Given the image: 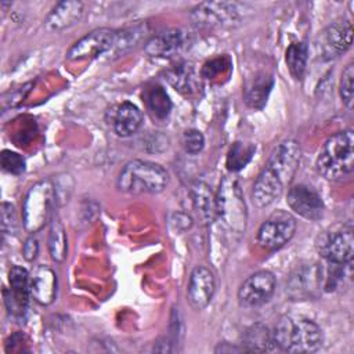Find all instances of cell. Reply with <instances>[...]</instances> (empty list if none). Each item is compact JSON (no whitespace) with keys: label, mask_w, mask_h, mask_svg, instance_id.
I'll use <instances>...</instances> for the list:
<instances>
[{"label":"cell","mask_w":354,"mask_h":354,"mask_svg":"<svg viewBox=\"0 0 354 354\" xmlns=\"http://www.w3.org/2000/svg\"><path fill=\"white\" fill-rule=\"evenodd\" d=\"M286 202L289 207L299 216L307 220H318L324 213V202L321 195L306 184L293 185L288 191Z\"/></svg>","instance_id":"4fadbf2b"},{"label":"cell","mask_w":354,"mask_h":354,"mask_svg":"<svg viewBox=\"0 0 354 354\" xmlns=\"http://www.w3.org/2000/svg\"><path fill=\"white\" fill-rule=\"evenodd\" d=\"M54 199L55 188L51 181H39L30 187L22 205L24 225L29 232H37L44 227L50 218Z\"/></svg>","instance_id":"8992f818"},{"label":"cell","mask_w":354,"mask_h":354,"mask_svg":"<svg viewBox=\"0 0 354 354\" xmlns=\"http://www.w3.org/2000/svg\"><path fill=\"white\" fill-rule=\"evenodd\" d=\"M147 106L153 118L163 120L169 116L171 111V101L162 86L153 84L147 88L145 91Z\"/></svg>","instance_id":"603a6c76"},{"label":"cell","mask_w":354,"mask_h":354,"mask_svg":"<svg viewBox=\"0 0 354 354\" xmlns=\"http://www.w3.org/2000/svg\"><path fill=\"white\" fill-rule=\"evenodd\" d=\"M318 173L330 181H340L354 170V133L337 131L322 145L317 158Z\"/></svg>","instance_id":"7a4b0ae2"},{"label":"cell","mask_w":354,"mask_h":354,"mask_svg":"<svg viewBox=\"0 0 354 354\" xmlns=\"http://www.w3.org/2000/svg\"><path fill=\"white\" fill-rule=\"evenodd\" d=\"M238 11L235 3L207 1L196 6L192 10L191 18L195 25L202 28H225L238 22Z\"/></svg>","instance_id":"8fae6325"},{"label":"cell","mask_w":354,"mask_h":354,"mask_svg":"<svg viewBox=\"0 0 354 354\" xmlns=\"http://www.w3.org/2000/svg\"><path fill=\"white\" fill-rule=\"evenodd\" d=\"M354 65L348 64L340 79V97L343 104L347 106V109L353 108V101H354Z\"/></svg>","instance_id":"f1b7e54d"},{"label":"cell","mask_w":354,"mask_h":354,"mask_svg":"<svg viewBox=\"0 0 354 354\" xmlns=\"http://www.w3.org/2000/svg\"><path fill=\"white\" fill-rule=\"evenodd\" d=\"M274 346L275 343L272 332H270V329L263 324H254L249 326L242 339V348L245 351L266 353L271 351Z\"/></svg>","instance_id":"7402d4cb"},{"label":"cell","mask_w":354,"mask_h":354,"mask_svg":"<svg viewBox=\"0 0 354 354\" xmlns=\"http://www.w3.org/2000/svg\"><path fill=\"white\" fill-rule=\"evenodd\" d=\"M15 224V217H14V209L10 203L3 202L1 203V225L3 231H11V227Z\"/></svg>","instance_id":"d6a6232c"},{"label":"cell","mask_w":354,"mask_h":354,"mask_svg":"<svg viewBox=\"0 0 354 354\" xmlns=\"http://www.w3.org/2000/svg\"><path fill=\"white\" fill-rule=\"evenodd\" d=\"M191 196H192L194 207L198 212L199 217L207 224L212 223L217 217L216 195L213 194L212 188L203 181H196L191 187Z\"/></svg>","instance_id":"ffe728a7"},{"label":"cell","mask_w":354,"mask_h":354,"mask_svg":"<svg viewBox=\"0 0 354 354\" xmlns=\"http://www.w3.org/2000/svg\"><path fill=\"white\" fill-rule=\"evenodd\" d=\"M184 44V35L180 29H169L145 43V53L151 57H169L180 51Z\"/></svg>","instance_id":"d6986e66"},{"label":"cell","mask_w":354,"mask_h":354,"mask_svg":"<svg viewBox=\"0 0 354 354\" xmlns=\"http://www.w3.org/2000/svg\"><path fill=\"white\" fill-rule=\"evenodd\" d=\"M166 77L169 83L181 93H191L196 86L195 71L188 64H178L167 71Z\"/></svg>","instance_id":"cb8c5ba5"},{"label":"cell","mask_w":354,"mask_h":354,"mask_svg":"<svg viewBox=\"0 0 354 354\" xmlns=\"http://www.w3.org/2000/svg\"><path fill=\"white\" fill-rule=\"evenodd\" d=\"M183 145L185 152L195 155L202 151L205 145V138L199 130L189 129V130H185L183 134Z\"/></svg>","instance_id":"4dcf8cb0"},{"label":"cell","mask_w":354,"mask_h":354,"mask_svg":"<svg viewBox=\"0 0 354 354\" xmlns=\"http://www.w3.org/2000/svg\"><path fill=\"white\" fill-rule=\"evenodd\" d=\"M232 351H245L242 347H234L228 346V343H220L218 347L216 348V353H232Z\"/></svg>","instance_id":"e575fe53"},{"label":"cell","mask_w":354,"mask_h":354,"mask_svg":"<svg viewBox=\"0 0 354 354\" xmlns=\"http://www.w3.org/2000/svg\"><path fill=\"white\" fill-rule=\"evenodd\" d=\"M254 145L248 144V142H241L236 141L232 144L227 153V169L230 171H239L242 170L252 159L254 153Z\"/></svg>","instance_id":"4316f807"},{"label":"cell","mask_w":354,"mask_h":354,"mask_svg":"<svg viewBox=\"0 0 354 354\" xmlns=\"http://www.w3.org/2000/svg\"><path fill=\"white\" fill-rule=\"evenodd\" d=\"M322 277V270L317 266L303 267L297 270L289 279L288 290L293 297H308L319 286Z\"/></svg>","instance_id":"ac0fdd59"},{"label":"cell","mask_w":354,"mask_h":354,"mask_svg":"<svg viewBox=\"0 0 354 354\" xmlns=\"http://www.w3.org/2000/svg\"><path fill=\"white\" fill-rule=\"evenodd\" d=\"M30 295L41 304L48 306L54 301L57 295L55 272L47 266H39L30 277Z\"/></svg>","instance_id":"2e32d148"},{"label":"cell","mask_w":354,"mask_h":354,"mask_svg":"<svg viewBox=\"0 0 354 354\" xmlns=\"http://www.w3.org/2000/svg\"><path fill=\"white\" fill-rule=\"evenodd\" d=\"M318 252L330 264H350L354 253L353 227L346 224L322 234L318 241Z\"/></svg>","instance_id":"52a82bcc"},{"label":"cell","mask_w":354,"mask_h":354,"mask_svg":"<svg viewBox=\"0 0 354 354\" xmlns=\"http://www.w3.org/2000/svg\"><path fill=\"white\" fill-rule=\"evenodd\" d=\"M296 231L295 217L283 210H277L270 214L257 231V243L266 250L282 248Z\"/></svg>","instance_id":"9c48e42d"},{"label":"cell","mask_w":354,"mask_h":354,"mask_svg":"<svg viewBox=\"0 0 354 354\" xmlns=\"http://www.w3.org/2000/svg\"><path fill=\"white\" fill-rule=\"evenodd\" d=\"M119 32L109 28H100L91 30L79 39L66 53L69 61H83L97 58L118 47Z\"/></svg>","instance_id":"ba28073f"},{"label":"cell","mask_w":354,"mask_h":354,"mask_svg":"<svg viewBox=\"0 0 354 354\" xmlns=\"http://www.w3.org/2000/svg\"><path fill=\"white\" fill-rule=\"evenodd\" d=\"M216 290V279L213 272L205 266H196L189 277L187 296L189 304L195 310L205 308Z\"/></svg>","instance_id":"5bb4252c"},{"label":"cell","mask_w":354,"mask_h":354,"mask_svg":"<svg viewBox=\"0 0 354 354\" xmlns=\"http://www.w3.org/2000/svg\"><path fill=\"white\" fill-rule=\"evenodd\" d=\"M8 281L12 293H15L19 297L28 299V295L30 293V278L25 268L19 266L11 267L8 272Z\"/></svg>","instance_id":"83f0119b"},{"label":"cell","mask_w":354,"mask_h":354,"mask_svg":"<svg viewBox=\"0 0 354 354\" xmlns=\"http://www.w3.org/2000/svg\"><path fill=\"white\" fill-rule=\"evenodd\" d=\"M274 343L289 353H313L322 344L321 328L311 319L282 317L272 332Z\"/></svg>","instance_id":"3957f363"},{"label":"cell","mask_w":354,"mask_h":354,"mask_svg":"<svg viewBox=\"0 0 354 354\" xmlns=\"http://www.w3.org/2000/svg\"><path fill=\"white\" fill-rule=\"evenodd\" d=\"M83 15V3L77 0H66L58 3L47 15L44 24L48 30H62L75 25Z\"/></svg>","instance_id":"e0dca14e"},{"label":"cell","mask_w":354,"mask_h":354,"mask_svg":"<svg viewBox=\"0 0 354 354\" xmlns=\"http://www.w3.org/2000/svg\"><path fill=\"white\" fill-rule=\"evenodd\" d=\"M228 66H230V61L227 57H217L205 64L202 69V75L207 79H213L217 75L223 73Z\"/></svg>","instance_id":"1f68e13d"},{"label":"cell","mask_w":354,"mask_h":354,"mask_svg":"<svg viewBox=\"0 0 354 354\" xmlns=\"http://www.w3.org/2000/svg\"><path fill=\"white\" fill-rule=\"evenodd\" d=\"M300 158L301 149L295 140H286L272 151L253 184L252 199L257 207H266L282 195L296 174Z\"/></svg>","instance_id":"6da1fadb"},{"label":"cell","mask_w":354,"mask_h":354,"mask_svg":"<svg viewBox=\"0 0 354 354\" xmlns=\"http://www.w3.org/2000/svg\"><path fill=\"white\" fill-rule=\"evenodd\" d=\"M307 64V44L303 41L293 43L286 50V65L295 80H300Z\"/></svg>","instance_id":"484cf974"},{"label":"cell","mask_w":354,"mask_h":354,"mask_svg":"<svg viewBox=\"0 0 354 354\" xmlns=\"http://www.w3.org/2000/svg\"><path fill=\"white\" fill-rule=\"evenodd\" d=\"M48 250L50 256L54 261L62 263L68 253V243H66V234L64 225L58 218L51 220L50 224V234H48Z\"/></svg>","instance_id":"d4e9b609"},{"label":"cell","mask_w":354,"mask_h":354,"mask_svg":"<svg viewBox=\"0 0 354 354\" xmlns=\"http://www.w3.org/2000/svg\"><path fill=\"white\" fill-rule=\"evenodd\" d=\"M0 160H1V167L14 176H19L25 171V159L10 149H4L0 155Z\"/></svg>","instance_id":"f546056e"},{"label":"cell","mask_w":354,"mask_h":354,"mask_svg":"<svg viewBox=\"0 0 354 354\" xmlns=\"http://www.w3.org/2000/svg\"><path fill=\"white\" fill-rule=\"evenodd\" d=\"M353 43V26L348 19H339L330 24L319 36L318 48L322 58L332 59L342 55Z\"/></svg>","instance_id":"7c38bea8"},{"label":"cell","mask_w":354,"mask_h":354,"mask_svg":"<svg viewBox=\"0 0 354 354\" xmlns=\"http://www.w3.org/2000/svg\"><path fill=\"white\" fill-rule=\"evenodd\" d=\"M274 86V79L270 75L261 73L246 83L243 88V98L248 106L253 109H263Z\"/></svg>","instance_id":"44dd1931"},{"label":"cell","mask_w":354,"mask_h":354,"mask_svg":"<svg viewBox=\"0 0 354 354\" xmlns=\"http://www.w3.org/2000/svg\"><path fill=\"white\" fill-rule=\"evenodd\" d=\"M169 183L167 171L158 163L134 159L124 165L118 177V188L127 194H159Z\"/></svg>","instance_id":"277c9868"},{"label":"cell","mask_w":354,"mask_h":354,"mask_svg":"<svg viewBox=\"0 0 354 354\" xmlns=\"http://www.w3.org/2000/svg\"><path fill=\"white\" fill-rule=\"evenodd\" d=\"M275 290V277L267 270L248 277L238 289V301L242 307L254 308L266 304Z\"/></svg>","instance_id":"30bf717a"},{"label":"cell","mask_w":354,"mask_h":354,"mask_svg":"<svg viewBox=\"0 0 354 354\" xmlns=\"http://www.w3.org/2000/svg\"><path fill=\"white\" fill-rule=\"evenodd\" d=\"M216 214L223 225L232 234H242L246 228V205L234 177H224L216 195Z\"/></svg>","instance_id":"5b68a950"},{"label":"cell","mask_w":354,"mask_h":354,"mask_svg":"<svg viewBox=\"0 0 354 354\" xmlns=\"http://www.w3.org/2000/svg\"><path fill=\"white\" fill-rule=\"evenodd\" d=\"M108 115L109 124L119 137L133 136L142 123L141 111L129 101L113 106Z\"/></svg>","instance_id":"9a60e30c"},{"label":"cell","mask_w":354,"mask_h":354,"mask_svg":"<svg viewBox=\"0 0 354 354\" xmlns=\"http://www.w3.org/2000/svg\"><path fill=\"white\" fill-rule=\"evenodd\" d=\"M24 257L28 260V261H32V260H35V257L37 256V252H39V243H37V241L33 238V236H30V238H28L26 241H25V243H24Z\"/></svg>","instance_id":"836d02e7"}]
</instances>
